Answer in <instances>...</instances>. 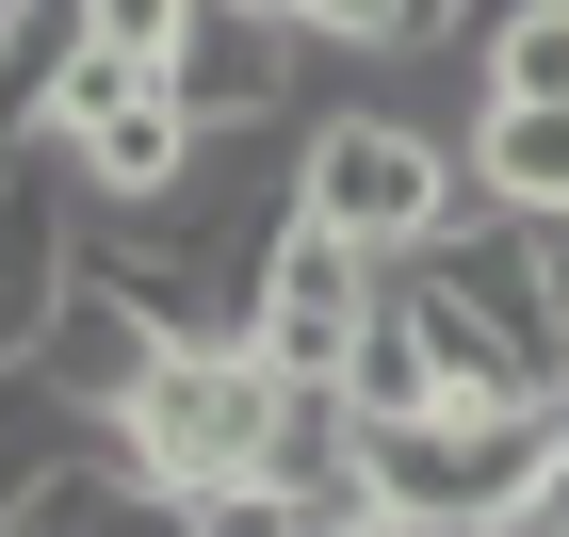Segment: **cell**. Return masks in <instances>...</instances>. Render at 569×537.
<instances>
[{"instance_id":"cell-11","label":"cell","mask_w":569,"mask_h":537,"mask_svg":"<svg viewBox=\"0 0 569 537\" xmlns=\"http://www.w3.org/2000/svg\"><path fill=\"white\" fill-rule=\"evenodd\" d=\"M277 17L309 33V66H375V49H439L472 0H277Z\"/></svg>"},{"instance_id":"cell-12","label":"cell","mask_w":569,"mask_h":537,"mask_svg":"<svg viewBox=\"0 0 569 537\" xmlns=\"http://www.w3.org/2000/svg\"><path fill=\"white\" fill-rule=\"evenodd\" d=\"M472 82L488 98H569V0H521V17H472Z\"/></svg>"},{"instance_id":"cell-10","label":"cell","mask_w":569,"mask_h":537,"mask_svg":"<svg viewBox=\"0 0 569 537\" xmlns=\"http://www.w3.org/2000/svg\"><path fill=\"white\" fill-rule=\"evenodd\" d=\"M82 0H0V147H33L49 131V98L82 82Z\"/></svg>"},{"instance_id":"cell-13","label":"cell","mask_w":569,"mask_h":537,"mask_svg":"<svg viewBox=\"0 0 569 537\" xmlns=\"http://www.w3.org/2000/svg\"><path fill=\"white\" fill-rule=\"evenodd\" d=\"M179 537H309V505H293V489H261V473H228V489L179 505Z\"/></svg>"},{"instance_id":"cell-9","label":"cell","mask_w":569,"mask_h":537,"mask_svg":"<svg viewBox=\"0 0 569 537\" xmlns=\"http://www.w3.org/2000/svg\"><path fill=\"white\" fill-rule=\"evenodd\" d=\"M261 489H293L309 521L358 505V391H342V375H277V407H261Z\"/></svg>"},{"instance_id":"cell-2","label":"cell","mask_w":569,"mask_h":537,"mask_svg":"<svg viewBox=\"0 0 569 537\" xmlns=\"http://www.w3.org/2000/svg\"><path fill=\"white\" fill-rule=\"evenodd\" d=\"M196 115H179L163 82H147V66H114V49H82V82L49 98V131H33V163L66 179V196H82V212H163L179 179H196Z\"/></svg>"},{"instance_id":"cell-5","label":"cell","mask_w":569,"mask_h":537,"mask_svg":"<svg viewBox=\"0 0 569 537\" xmlns=\"http://www.w3.org/2000/svg\"><path fill=\"white\" fill-rule=\"evenodd\" d=\"M375 277L391 261H358V245H326V228H277L261 245V310H244V358L261 375H342L358 358V326H375Z\"/></svg>"},{"instance_id":"cell-7","label":"cell","mask_w":569,"mask_h":537,"mask_svg":"<svg viewBox=\"0 0 569 537\" xmlns=\"http://www.w3.org/2000/svg\"><path fill=\"white\" fill-rule=\"evenodd\" d=\"M66 277H82V196L33 163V147H0V375L49 342L66 310Z\"/></svg>"},{"instance_id":"cell-6","label":"cell","mask_w":569,"mask_h":537,"mask_svg":"<svg viewBox=\"0 0 569 537\" xmlns=\"http://www.w3.org/2000/svg\"><path fill=\"white\" fill-rule=\"evenodd\" d=\"M17 375H33L49 407H82L98 440H114V407L163 375V310H147V294H114V277L82 261V277H66V310H49V342L17 358Z\"/></svg>"},{"instance_id":"cell-8","label":"cell","mask_w":569,"mask_h":537,"mask_svg":"<svg viewBox=\"0 0 569 537\" xmlns=\"http://www.w3.org/2000/svg\"><path fill=\"white\" fill-rule=\"evenodd\" d=\"M456 163H472V196H488V212L569 228V98H488L472 131H456Z\"/></svg>"},{"instance_id":"cell-4","label":"cell","mask_w":569,"mask_h":537,"mask_svg":"<svg viewBox=\"0 0 569 537\" xmlns=\"http://www.w3.org/2000/svg\"><path fill=\"white\" fill-rule=\"evenodd\" d=\"M293 82H309V33L277 0H196L163 49V98L196 131H293Z\"/></svg>"},{"instance_id":"cell-3","label":"cell","mask_w":569,"mask_h":537,"mask_svg":"<svg viewBox=\"0 0 569 537\" xmlns=\"http://www.w3.org/2000/svg\"><path fill=\"white\" fill-rule=\"evenodd\" d=\"M261 407H277V375L244 342H163V375L114 407V456H131L163 505H196V489H228V473H261Z\"/></svg>"},{"instance_id":"cell-14","label":"cell","mask_w":569,"mask_h":537,"mask_svg":"<svg viewBox=\"0 0 569 537\" xmlns=\"http://www.w3.org/2000/svg\"><path fill=\"white\" fill-rule=\"evenodd\" d=\"M179 17H196V0H82V33L114 49V66H147V82H163V49H179Z\"/></svg>"},{"instance_id":"cell-1","label":"cell","mask_w":569,"mask_h":537,"mask_svg":"<svg viewBox=\"0 0 569 537\" xmlns=\"http://www.w3.org/2000/svg\"><path fill=\"white\" fill-rule=\"evenodd\" d=\"M293 212L358 261H423L472 212V163H456V131H423L391 98H326V115H293Z\"/></svg>"}]
</instances>
